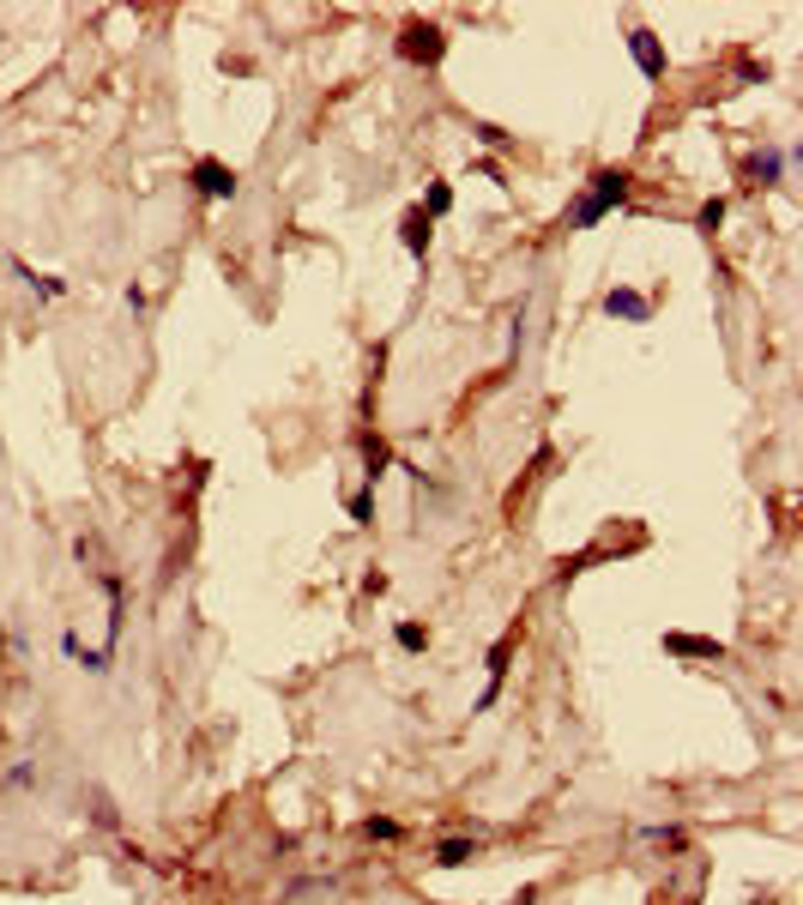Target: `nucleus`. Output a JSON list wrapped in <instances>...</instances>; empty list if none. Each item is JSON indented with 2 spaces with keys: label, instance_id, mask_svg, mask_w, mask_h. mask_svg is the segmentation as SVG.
Returning a JSON list of instances; mask_svg holds the SVG:
<instances>
[{
  "label": "nucleus",
  "instance_id": "f257e3e1",
  "mask_svg": "<svg viewBox=\"0 0 803 905\" xmlns=\"http://www.w3.org/2000/svg\"><path fill=\"white\" fill-rule=\"evenodd\" d=\"M441 55H447V31H441L435 19H405V25H399V61L435 67Z\"/></svg>",
  "mask_w": 803,
  "mask_h": 905
},
{
  "label": "nucleus",
  "instance_id": "f03ea898",
  "mask_svg": "<svg viewBox=\"0 0 803 905\" xmlns=\"http://www.w3.org/2000/svg\"><path fill=\"white\" fill-rule=\"evenodd\" d=\"M622 200H628V169H598V176H592V194L580 200L574 224H598L610 206H622Z\"/></svg>",
  "mask_w": 803,
  "mask_h": 905
},
{
  "label": "nucleus",
  "instance_id": "7ed1b4c3",
  "mask_svg": "<svg viewBox=\"0 0 803 905\" xmlns=\"http://www.w3.org/2000/svg\"><path fill=\"white\" fill-rule=\"evenodd\" d=\"M664 652H683V659H726V647L719 640H695V634H664Z\"/></svg>",
  "mask_w": 803,
  "mask_h": 905
},
{
  "label": "nucleus",
  "instance_id": "20e7f679",
  "mask_svg": "<svg viewBox=\"0 0 803 905\" xmlns=\"http://www.w3.org/2000/svg\"><path fill=\"white\" fill-rule=\"evenodd\" d=\"M194 181H200V194H212V200H230L236 194V169H224V164H200Z\"/></svg>",
  "mask_w": 803,
  "mask_h": 905
},
{
  "label": "nucleus",
  "instance_id": "39448f33",
  "mask_svg": "<svg viewBox=\"0 0 803 905\" xmlns=\"http://www.w3.org/2000/svg\"><path fill=\"white\" fill-rule=\"evenodd\" d=\"M628 49H635V61H640L647 79H664V55H659V43H652V31H628Z\"/></svg>",
  "mask_w": 803,
  "mask_h": 905
},
{
  "label": "nucleus",
  "instance_id": "423d86ee",
  "mask_svg": "<svg viewBox=\"0 0 803 905\" xmlns=\"http://www.w3.org/2000/svg\"><path fill=\"white\" fill-rule=\"evenodd\" d=\"M478 857V840H441L435 845V864L441 869H459V864H471Z\"/></svg>",
  "mask_w": 803,
  "mask_h": 905
},
{
  "label": "nucleus",
  "instance_id": "0eeeda50",
  "mask_svg": "<svg viewBox=\"0 0 803 905\" xmlns=\"http://www.w3.org/2000/svg\"><path fill=\"white\" fill-rule=\"evenodd\" d=\"M73 550H79V562H92L97 574H109V550H104V538H97V531H79Z\"/></svg>",
  "mask_w": 803,
  "mask_h": 905
},
{
  "label": "nucleus",
  "instance_id": "6e6552de",
  "mask_svg": "<svg viewBox=\"0 0 803 905\" xmlns=\"http://www.w3.org/2000/svg\"><path fill=\"white\" fill-rule=\"evenodd\" d=\"M405 248H411V254H429V218L423 212H405Z\"/></svg>",
  "mask_w": 803,
  "mask_h": 905
},
{
  "label": "nucleus",
  "instance_id": "1a4fd4ad",
  "mask_svg": "<svg viewBox=\"0 0 803 905\" xmlns=\"http://www.w3.org/2000/svg\"><path fill=\"white\" fill-rule=\"evenodd\" d=\"M610 314H628V321H647V302L628 297V290H610Z\"/></svg>",
  "mask_w": 803,
  "mask_h": 905
},
{
  "label": "nucleus",
  "instance_id": "9d476101",
  "mask_svg": "<svg viewBox=\"0 0 803 905\" xmlns=\"http://www.w3.org/2000/svg\"><path fill=\"white\" fill-rule=\"evenodd\" d=\"M399 647H411V652H417V647H429V634L417 628V622H405V628H399Z\"/></svg>",
  "mask_w": 803,
  "mask_h": 905
},
{
  "label": "nucleus",
  "instance_id": "9b49d317",
  "mask_svg": "<svg viewBox=\"0 0 803 905\" xmlns=\"http://www.w3.org/2000/svg\"><path fill=\"white\" fill-rule=\"evenodd\" d=\"M363 833H369V840H393L399 828H393V821H363Z\"/></svg>",
  "mask_w": 803,
  "mask_h": 905
}]
</instances>
